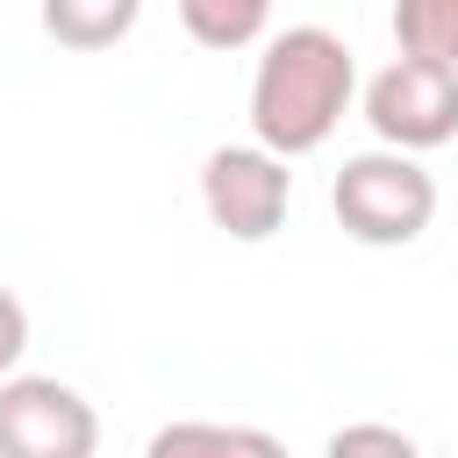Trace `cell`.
Masks as SVG:
<instances>
[{"label": "cell", "mask_w": 458, "mask_h": 458, "mask_svg": "<svg viewBox=\"0 0 458 458\" xmlns=\"http://www.w3.org/2000/svg\"><path fill=\"white\" fill-rule=\"evenodd\" d=\"M358 93V64H351V43L301 21L286 36L265 43L258 57V79H250V136L272 150V157H308L336 136L344 107Z\"/></svg>", "instance_id": "cell-1"}, {"label": "cell", "mask_w": 458, "mask_h": 458, "mask_svg": "<svg viewBox=\"0 0 458 458\" xmlns=\"http://www.w3.org/2000/svg\"><path fill=\"white\" fill-rule=\"evenodd\" d=\"M329 208H336L344 236H358L372 250H394V243H415L437 222V179L408 150H358V157H344V172L329 186Z\"/></svg>", "instance_id": "cell-2"}, {"label": "cell", "mask_w": 458, "mask_h": 458, "mask_svg": "<svg viewBox=\"0 0 458 458\" xmlns=\"http://www.w3.org/2000/svg\"><path fill=\"white\" fill-rule=\"evenodd\" d=\"M100 451V415L79 386L14 372L0 379V458H93Z\"/></svg>", "instance_id": "cell-3"}, {"label": "cell", "mask_w": 458, "mask_h": 458, "mask_svg": "<svg viewBox=\"0 0 458 458\" xmlns=\"http://www.w3.org/2000/svg\"><path fill=\"white\" fill-rule=\"evenodd\" d=\"M365 122L386 150H437L458 136V72L429 57H394L365 86Z\"/></svg>", "instance_id": "cell-4"}, {"label": "cell", "mask_w": 458, "mask_h": 458, "mask_svg": "<svg viewBox=\"0 0 458 458\" xmlns=\"http://www.w3.org/2000/svg\"><path fill=\"white\" fill-rule=\"evenodd\" d=\"M286 200H293V172L265 143H222V150H208V165H200V208L236 243H265L286 222Z\"/></svg>", "instance_id": "cell-5"}, {"label": "cell", "mask_w": 458, "mask_h": 458, "mask_svg": "<svg viewBox=\"0 0 458 458\" xmlns=\"http://www.w3.org/2000/svg\"><path fill=\"white\" fill-rule=\"evenodd\" d=\"M143 458H286V444L250 422H165Z\"/></svg>", "instance_id": "cell-6"}, {"label": "cell", "mask_w": 458, "mask_h": 458, "mask_svg": "<svg viewBox=\"0 0 458 458\" xmlns=\"http://www.w3.org/2000/svg\"><path fill=\"white\" fill-rule=\"evenodd\" d=\"M36 14H43V36L64 50H114L136 29L143 0H43Z\"/></svg>", "instance_id": "cell-7"}, {"label": "cell", "mask_w": 458, "mask_h": 458, "mask_svg": "<svg viewBox=\"0 0 458 458\" xmlns=\"http://www.w3.org/2000/svg\"><path fill=\"white\" fill-rule=\"evenodd\" d=\"M179 21H186V36L208 43V50H243V43L265 36L272 0H179Z\"/></svg>", "instance_id": "cell-8"}, {"label": "cell", "mask_w": 458, "mask_h": 458, "mask_svg": "<svg viewBox=\"0 0 458 458\" xmlns=\"http://www.w3.org/2000/svg\"><path fill=\"white\" fill-rule=\"evenodd\" d=\"M394 43L401 57H429L458 72V0H394Z\"/></svg>", "instance_id": "cell-9"}, {"label": "cell", "mask_w": 458, "mask_h": 458, "mask_svg": "<svg viewBox=\"0 0 458 458\" xmlns=\"http://www.w3.org/2000/svg\"><path fill=\"white\" fill-rule=\"evenodd\" d=\"M322 458H422V451H415V437L394 429V422H344Z\"/></svg>", "instance_id": "cell-10"}, {"label": "cell", "mask_w": 458, "mask_h": 458, "mask_svg": "<svg viewBox=\"0 0 458 458\" xmlns=\"http://www.w3.org/2000/svg\"><path fill=\"white\" fill-rule=\"evenodd\" d=\"M21 351H29V308L0 286V379L21 365Z\"/></svg>", "instance_id": "cell-11"}]
</instances>
